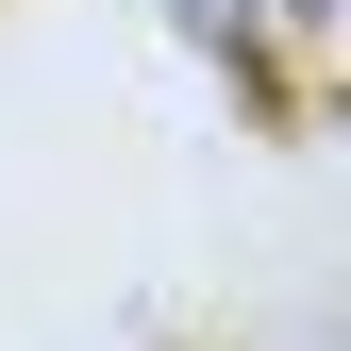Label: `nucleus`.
<instances>
[{"label":"nucleus","mask_w":351,"mask_h":351,"mask_svg":"<svg viewBox=\"0 0 351 351\" xmlns=\"http://www.w3.org/2000/svg\"><path fill=\"white\" fill-rule=\"evenodd\" d=\"M167 17H184L201 51H234V67H251V17H268V0H167Z\"/></svg>","instance_id":"f257e3e1"},{"label":"nucleus","mask_w":351,"mask_h":351,"mask_svg":"<svg viewBox=\"0 0 351 351\" xmlns=\"http://www.w3.org/2000/svg\"><path fill=\"white\" fill-rule=\"evenodd\" d=\"M285 17H301V34H335V0H285Z\"/></svg>","instance_id":"f03ea898"}]
</instances>
